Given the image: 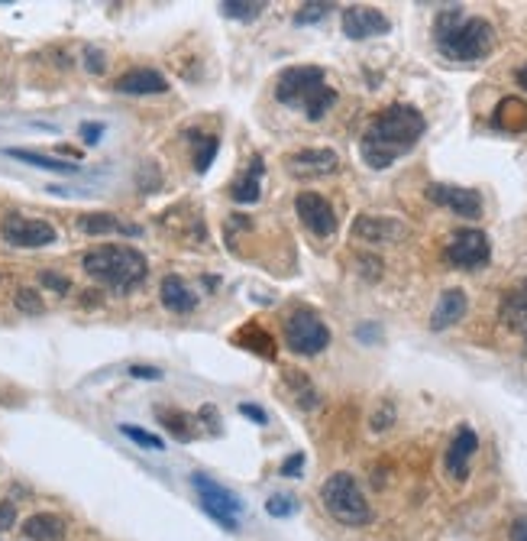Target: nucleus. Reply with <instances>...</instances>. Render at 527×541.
<instances>
[{
	"instance_id": "obj_29",
	"label": "nucleus",
	"mask_w": 527,
	"mask_h": 541,
	"mask_svg": "<svg viewBox=\"0 0 527 541\" xmlns=\"http://www.w3.org/2000/svg\"><path fill=\"white\" fill-rule=\"evenodd\" d=\"M289 383L295 386V392H298V406H301V408H317L321 396H317V389L307 383V376H298L295 370H289Z\"/></svg>"
},
{
	"instance_id": "obj_37",
	"label": "nucleus",
	"mask_w": 527,
	"mask_h": 541,
	"mask_svg": "<svg viewBox=\"0 0 527 541\" xmlns=\"http://www.w3.org/2000/svg\"><path fill=\"white\" fill-rule=\"evenodd\" d=\"M84 68H88V72H94V75H100V72L108 68V62H104V52L88 46V49H84Z\"/></svg>"
},
{
	"instance_id": "obj_8",
	"label": "nucleus",
	"mask_w": 527,
	"mask_h": 541,
	"mask_svg": "<svg viewBox=\"0 0 527 541\" xmlns=\"http://www.w3.org/2000/svg\"><path fill=\"white\" fill-rule=\"evenodd\" d=\"M446 263L456 269H479L486 266L492 259V243H488V233L479 231V227H460V231L446 240L444 250Z\"/></svg>"
},
{
	"instance_id": "obj_1",
	"label": "nucleus",
	"mask_w": 527,
	"mask_h": 541,
	"mask_svg": "<svg viewBox=\"0 0 527 541\" xmlns=\"http://www.w3.org/2000/svg\"><path fill=\"white\" fill-rule=\"evenodd\" d=\"M424 130H428V120L414 104H392L366 127L363 140H359V156L369 169L382 172V169L395 166V159L408 156L420 143Z\"/></svg>"
},
{
	"instance_id": "obj_12",
	"label": "nucleus",
	"mask_w": 527,
	"mask_h": 541,
	"mask_svg": "<svg viewBox=\"0 0 527 541\" xmlns=\"http://www.w3.org/2000/svg\"><path fill=\"white\" fill-rule=\"evenodd\" d=\"M428 198L440 208H450L456 217H466V221L482 217V195L472 192V188H462V185L434 182L428 185Z\"/></svg>"
},
{
	"instance_id": "obj_13",
	"label": "nucleus",
	"mask_w": 527,
	"mask_h": 541,
	"mask_svg": "<svg viewBox=\"0 0 527 541\" xmlns=\"http://www.w3.org/2000/svg\"><path fill=\"white\" fill-rule=\"evenodd\" d=\"M392 30V20L376 7H346L343 10V33L350 39H372V36H385Z\"/></svg>"
},
{
	"instance_id": "obj_22",
	"label": "nucleus",
	"mask_w": 527,
	"mask_h": 541,
	"mask_svg": "<svg viewBox=\"0 0 527 541\" xmlns=\"http://www.w3.org/2000/svg\"><path fill=\"white\" fill-rule=\"evenodd\" d=\"M10 159L17 162H26V166L42 169V172H58V175H82V166L78 162H68V159H56L46 156V153H33V150H7Z\"/></svg>"
},
{
	"instance_id": "obj_40",
	"label": "nucleus",
	"mask_w": 527,
	"mask_h": 541,
	"mask_svg": "<svg viewBox=\"0 0 527 541\" xmlns=\"http://www.w3.org/2000/svg\"><path fill=\"white\" fill-rule=\"evenodd\" d=\"M239 415L253 418L255 425H265V422H269V415H265V408H263V406H255V402H239Z\"/></svg>"
},
{
	"instance_id": "obj_41",
	"label": "nucleus",
	"mask_w": 527,
	"mask_h": 541,
	"mask_svg": "<svg viewBox=\"0 0 527 541\" xmlns=\"http://www.w3.org/2000/svg\"><path fill=\"white\" fill-rule=\"evenodd\" d=\"M359 273L366 275V279H372V283H376V279H382V259H376V257H359Z\"/></svg>"
},
{
	"instance_id": "obj_11",
	"label": "nucleus",
	"mask_w": 527,
	"mask_h": 541,
	"mask_svg": "<svg viewBox=\"0 0 527 541\" xmlns=\"http://www.w3.org/2000/svg\"><path fill=\"white\" fill-rule=\"evenodd\" d=\"M295 211L301 217V224L314 233V237H333L337 233V211L324 195L317 192H301L295 198Z\"/></svg>"
},
{
	"instance_id": "obj_17",
	"label": "nucleus",
	"mask_w": 527,
	"mask_h": 541,
	"mask_svg": "<svg viewBox=\"0 0 527 541\" xmlns=\"http://www.w3.org/2000/svg\"><path fill=\"white\" fill-rule=\"evenodd\" d=\"M470 311V299H466V292L462 289H446L436 301L434 315H430V331H446V327H454L456 321H462Z\"/></svg>"
},
{
	"instance_id": "obj_26",
	"label": "nucleus",
	"mask_w": 527,
	"mask_h": 541,
	"mask_svg": "<svg viewBox=\"0 0 527 541\" xmlns=\"http://www.w3.org/2000/svg\"><path fill=\"white\" fill-rule=\"evenodd\" d=\"M265 10L263 0H223L220 13L227 20H239V23H253L259 13Z\"/></svg>"
},
{
	"instance_id": "obj_43",
	"label": "nucleus",
	"mask_w": 527,
	"mask_h": 541,
	"mask_svg": "<svg viewBox=\"0 0 527 541\" xmlns=\"http://www.w3.org/2000/svg\"><path fill=\"white\" fill-rule=\"evenodd\" d=\"M392 418H395L392 406H382V412H376V415H372V428H376V432H385V428L392 425Z\"/></svg>"
},
{
	"instance_id": "obj_42",
	"label": "nucleus",
	"mask_w": 527,
	"mask_h": 541,
	"mask_svg": "<svg viewBox=\"0 0 527 541\" xmlns=\"http://www.w3.org/2000/svg\"><path fill=\"white\" fill-rule=\"evenodd\" d=\"M130 376H133V380H149V383H159V380H162V370L140 367V363H136V367H130Z\"/></svg>"
},
{
	"instance_id": "obj_10",
	"label": "nucleus",
	"mask_w": 527,
	"mask_h": 541,
	"mask_svg": "<svg viewBox=\"0 0 527 541\" xmlns=\"http://www.w3.org/2000/svg\"><path fill=\"white\" fill-rule=\"evenodd\" d=\"M353 237L363 243L388 247V243H402L408 237V224L392 214H359L353 221Z\"/></svg>"
},
{
	"instance_id": "obj_35",
	"label": "nucleus",
	"mask_w": 527,
	"mask_h": 541,
	"mask_svg": "<svg viewBox=\"0 0 527 541\" xmlns=\"http://www.w3.org/2000/svg\"><path fill=\"white\" fill-rule=\"evenodd\" d=\"M39 283L46 285V289L58 292V295H65V292L72 289V279H65V275H58V273H49V269L39 275Z\"/></svg>"
},
{
	"instance_id": "obj_18",
	"label": "nucleus",
	"mask_w": 527,
	"mask_h": 541,
	"mask_svg": "<svg viewBox=\"0 0 527 541\" xmlns=\"http://www.w3.org/2000/svg\"><path fill=\"white\" fill-rule=\"evenodd\" d=\"M78 227H82L88 237H108V233H120V237H143L140 224H130V221H124V217L108 214V211L82 214L78 217Z\"/></svg>"
},
{
	"instance_id": "obj_16",
	"label": "nucleus",
	"mask_w": 527,
	"mask_h": 541,
	"mask_svg": "<svg viewBox=\"0 0 527 541\" xmlns=\"http://www.w3.org/2000/svg\"><path fill=\"white\" fill-rule=\"evenodd\" d=\"M114 88L120 94L146 98V94H165L168 92V82H165V75L162 72H156V68H130L126 75L117 78Z\"/></svg>"
},
{
	"instance_id": "obj_25",
	"label": "nucleus",
	"mask_w": 527,
	"mask_h": 541,
	"mask_svg": "<svg viewBox=\"0 0 527 541\" xmlns=\"http://www.w3.org/2000/svg\"><path fill=\"white\" fill-rule=\"evenodd\" d=\"M159 418L165 422V432L172 434L175 441H194V434H198V418L188 415V412H165V408H159Z\"/></svg>"
},
{
	"instance_id": "obj_34",
	"label": "nucleus",
	"mask_w": 527,
	"mask_h": 541,
	"mask_svg": "<svg viewBox=\"0 0 527 541\" xmlns=\"http://www.w3.org/2000/svg\"><path fill=\"white\" fill-rule=\"evenodd\" d=\"M246 344L249 347L246 350H255V353H263V357H275V344H272V337H269V334L263 331V327H255V325H249L246 331Z\"/></svg>"
},
{
	"instance_id": "obj_6",
	"label": "nucleus",
	"mask_w": 527,
	"mask_h": 541,
	"mask_svg": "<svg viewBox=\"0 0 527 541\" xmlns=\"http://www.w3.org/2000/svg\"><path fill=\"white\" fill-rule=\"evenodd\" d=\"M191 486H194V493H198V502L207 516L214 519L217 525H223L227 532H239V512H243V502L237 500V493H230L227 486H220L207 474H191Z\"/></svg>"
},
{
	"instance_id": "obj_4",
	"label": "nucleus",
	"mask_w": 527,
	"mask_h": 541,
	"mask_svg": "<svg viewBox=\"0 0 527 541\" xmlns=\"http://www.w3.org/2000/svg\"><path fill=\"white\" fill-rule=\"evenodd\" d=\"M321 502L330 512V519H337L340 525H350V528H363L372 522V509L366 502L363 486L356 484L353 474H333L324 480L321 486Z\"/></svg>"
},
{
	"instance_id": "obj_38",
	"label": "nucleus",
	"mask_w": 527,
	"mask_h": 541,
	"mask_svg": "<svg viewBox=\"0 0 527 541\" xmlns=\"http://www.w3.org/2000/svg\"><path fill=\"white\" fill-rule=\"evenodd\" d=\"M78 134H82V140L88 143V146H98L100 136H104V124H94V120H84L82 130H78Z\"/></svg>"
},
{
	"instance_id": "obj_31",
	"label": "nucleus",
	"mask_w": 527,
	"mask_h": 541,
	"mask_svg": "<svg viewBox=\"0 0 527 541\" xmlns=\"http://www.w3.org/2000/svg\"><path fill=\"white\" fill-rule=\"evenodd\" d=\"M217 150H220V140H217V136H201L198 150H194V169H198V172H207L211 162H214Z\"/></svg>"
},
{
	"instance_id": "obj_46",
	"label": "nucleus",
	"mask_w": 527,
	"mask_h": 541,
	"mask_svg": "<svg viewBox=\"0 0 527 541\" xmlns=\"http://www.w3.org/2000/svg\"><path fill=\"white\" fill-rule=\"evenodd\" d=\"M518 84H521V88H524V92H527V62L518 68Z\"/></svg>"
},
{
	"instance_id": "obj_32",
	"label": "nucleus",
	"mask_w": 527,
	"mask_h": 541,
	"mask_svg": "<svg viewBox=\"0 0 527 541\" xmlns=\"http://www.w3.org/2000/svg\"><path fill=\"white\" fill-rule=\"evenodd\" d=\"M120 434H126L133 444H140V448H149V450H162V438L152 432H146V428H136V425H120Z\"/></svg>"
},
{
	"instance_id": "obj_27",
	"label": "nucleus",
	"mask_w": 527,
	"mask_h": 541,
	"mask_svg": "<svg viewBox=\"0 0 527 541\" xmlns=\"http://www.w3.org/2000/svg\"><path fill=\"white\" fill-rule=\"evenodd\" d=\"M333 104H337V92H333L330 84H324L321 92L314 94V98L305 104V117L311 120V124H317V120H324V114H327Z\"/></svg>"
},
{
	"instance_id": "obj_36",
	"label": "nucleus",
	"mask_w": 527,
	"mask_h": 541,
	"mask_svg": "<svg viewBox=\"0 0 527 541\" xmlns=\"http://www.w3.org/2000/svg\"><path fill=\"white\" fill-rule=\"evenodd\" d=\"M301 470H305V454H301V450H298V454H291V458H285V460H281V467H279L281 476H301Z\"/></svg>"
},
{
	"instance_id": "obj_3",
	"label": "nucleus",
	"mask_w": 527,
	"mask_h": 541,
	"mask_svg": "<svg viewBox=\"0 0 527 541\" xmlns=\"http://www.w3.org/2000/svg\"><path fill=\"white\" fill-rule=\"evenodd\" d=\"M82 266L94 283L108 285L114 292H133L140 283H146L149 275L146 257L136 247H126V243L94 247L91 253H84Z\"/></svg>"
},
{
	"instance_id": "obj_19",
	"label": "nucleus",
	"mask_w": 527,
	"mask_h": 541,
	"mask_svg": "<svg viewBox=\"0 0 527 541\" xmlns=\"http://www.w3.org/2000/svg\"><path fill=\"white\" fill-rule=\"evenodd\" d=\"M159 299L172 315H188V311L198 309V295L188 289L182 275H165L162 285H159Z\"/></svg>"
},
{
	"instance_id": "obj_33",
	"label": "nucleus",
	"mask_w": 527,
	"mask_h": 541,
	"mask_svg": "<svg viewBox=\"0 0 527 541\" xmlns=\"http://www.w3.org/2000/svg\"><path fill=\"white\" fill-rule=\"evenodd\" d=\"M13 305H17L23 315H42V311H46V301H42V295L36 289H20L17 295H13Z\"/></svg>"
},
{
	"instance_id": "obj_23",
	"label": "nucleus",
	"mask_w": 527,
	"mask_h": 541,
	"mask_svg": "<svg viewBox=\"0 0 527 541\" xmlns=\"http://www.w3.org/2000/svg\"><path fill=\"white\" fill-rule=\"evenodd\" d=\"M23 535L30 541H62L65 538V522L52 512H36L23 522Z\"/></svg>"
},
{
	"instance_id": "obj_2",
	"label": "nucleus",
	"mask_w": 527,
	"mask_h": 541,
	"mask_svg": "<svg viewBox=\"0 0 527 541\" xmlns=\"http://www.w3.org/2000/svg\"><path fill=\"white\" fill-rule=\"evenodd\" d=\"M434 42L450 62H479L495 49V30L488 20L466 17L462 7H446L434 23Z\"/></svg>"
},
{
	"instance_id": "obj_5",
	"label": "nucleus",
	"mask_w": 527,
	"mask_h": 541,
	"mask_svg": "<svg viewBox=\"0 0 527 541\" xmlns=\"http://www.w3.org/2000/svg\"><path fill=\"white\" fill-rule=\"evenodd\" d=\"M285 344L291 353L317 357L330 347V327L314 309H295L285 321Z\"/></svg>"
},
{
	"instance_id": "obj_44",
	"label": "nucleus",
	"mask_w": 527,
	"mask_h": 541,
	"mask_svg": "<svg viewBox=\"0 0 527 541\" xmlns=\"http://www.w3.org/2000/svg\"><path fill=\"white\" fill-rule=\"evenodd\" d=\"M511 541H527V519H518L511 525Z\"/></svg>"
},
{
	"instance_id": "obj_7",
	"label": "nucleus",
	"mask_w": 527,
	"mask_h": 541,
	"mask_svg": "<svg viewBox=\"0 0 527 541\" xmlns=\"http://www.w3.org/2000/svg\"><path fill=\"white\" fill-rule=\"evenodd\" d=\"M324 68L317 65H291L275 82V98L285 108H305L307 100L324 88Z\"/></svg>"
},
{
	"instance_id": "obj_39",
	"label": "nucleus",
	"mask_w": 527,
	"mask_h": 541,
	"mask_svg": "<svg viewBox=\"0 0 527 541\" xmlns=\"http://www.w3.org/2000/svg\"><path fill=\"white\" fill-rule=\"evenodd\" d=\"M13 525H17V502L4 500L0 502V532H7Z\"/></svg>"
},
{
	"instance_id": "obj_28",
	"label": "nucleus",
	"mask_w": 527,
	"mask_h": 541,
	"mask_svg": "<svg viewBox=\"0 0 527 541\" xmlns=\"http://www.w3.org/2000/svg\"><path fill=\"white\" fill-rule=\"evenodd\" d=\"M330 10H333V4H327V0H311V4H301L295 13V23L298 26H311V23H321V20L330 17Z\"/></svg>"
},
{
	"instance_id": "obj_47",
	"label": "nucleus",
	"mask_w": 527,
	"mask_h": 541,
	"mask_svg": "<svg viewBox=\"0 0 527 541\" xmlns=\"http://www.w3.org/2000/svg\"><path fill=\"white\" fill-rule=\"evenodd\" d=\"M521 289H524V292H527V283H524V285H521Z\"/></svg>"
},
{
	"instance_id": "obj_15",
	"label": "nucleus",
	"mask_w": 527,
	"mask_h": 541,
	"mask_svg": "<svg viewBox=\"0 0 527 541\" xmlns=\"http://www.w3.org/2000/svg\"><path fill=\"white\" fill-rule=\"evenodd\" d=\"M285 166L291 175H301V179H321V175L337 172L340 156L333 150H298L285 156Z\"/></svg>"
},
{
	"instance_id": "obj_20",
	"label": "nucleus",
	"mask_w": 527,
	"mask_h": 541,
	"mask_svg": "<svg viewBox=\"0 0 527 541\" xmlns=\"http://www.w3.org/2000/svg\"><path fill=\"white\" fill-rule=\"evenodd\" d=\"M492 127L495 130H505V134L527 130V104L521 98H502L492 114Z\"/></svg>"
},
{
	"instance_id": "obj_45",
	"label": "nucleus",
	"mask_w": 527,
	"mask_h": 541,
	"mask_svg": "<svg viewBox=\"0 0 527 541\" xmlns=\"http://www.w3.org/2000/svg\"><path fill=\"white\" fill-rule=\"evenodd\" d=\"M356 337H359V341H376V337H379V327L366 325V327H359V331H356Z\"/></svg>"
},
{
	"instance_id": "obj_14",
	"label": "nucleus",
	"mask_w": 527,
	"mask_h": 541,
	"mask_svg": "<svg viewBox=\"0 0 527 541\" xmlns=\"http://www.w3.org/2000/svg\"><path fill=\"white\" fill-rule=\"evenodd\" d=\"M476 450H479V438L476 432H472L470 425H460L454 434V441H450V448H446V474L454 476L456 484H462L466 476H470V460L476 458Z\"/></svg>"
},
{
	"instance_id": "obj_30",
	"label": "nucleus",
	"mask_w": 527,
	"mask_h": 541,
	"mask_svg": "<svg viewBox=\"0 0 527 541\" xmlns=\"http://www.w3.org/2000/svg\"><path fill=\"white\" fill-rule=\"evenodd\" d=\"M265 512L272 519H291L298 512V500L291 493H275V496H269V502H265Z\"/></svg>"
},
{
	"instance_id": "obj_9",
	"label": "nucleus",
	"mask_w": 527,
	"mask_h": 541,
	"mask_svg": "<svg viewBox=\"0 0 527 541\" xmlns=\"http://www.w3.org/2000/svg\"><path fill=\"white\" fill-rule=\"evenodd\" d=\"M0 237L10 243V247H20V250H39V247H49L56 243V227L49 221H39V217H23V214H10L4 217L0 224Z\"/></svg>"
},
{
	"instance_id": "obj_24",
	"label": "nucleus",
	"mask_w": 527,
	"mask_h": 541,
	"mask_svg": "<svg viewBox=\"0 0 527 541\" xmlns=\"http://www.w3.org/2000/svg\"><path fill=\"white\" fill-rule=\"evenodd\" d=\"M502 321L527 337V292L524 289H514V292H508V295H505Z\"/></svg>"
},
{
	"instance_id": "obj_21",
	"label": "nucleus",
	"mask_w": 527,
	"mask_h": 541,
	"mask_svg": "<svg viewBox=\"0 0 527 541\" xmlns=\"http://www.w3.org/2000/svg\"><path fill=\"white\" fill-rule=\"evenodd\" d=\"M259 195H263V159L255 156L253 166L230 185V198L237 201V205H255Z\"/></svg>"
}]
</instances>
